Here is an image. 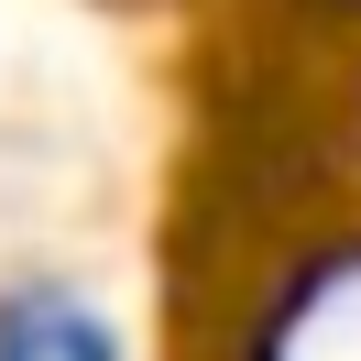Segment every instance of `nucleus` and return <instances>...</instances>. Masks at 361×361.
Wrapping results in <instances>:
<instances>
[{
	"label": "nucleus",
	"mask_w": 361,
	"mask_h": 361,
	"mask_svg": "<svg viewBox=\"0 0 361 361\" xmlns=\"http://www.w3.org/2000/svg\"><path fill=\"white\" fill-rule=\"evenodd\" d=\"M230 361H361V230L295 252L263 285V307L241 317Z\"/></svg>",
	"instance_id": "1"
},
{
	"label": "nucleus",
	"mask_w": 361,
	"mask_h": 361,
	"mask_svg": "<svg viewBox=\"0 0 361 361\" xmlns=\"http://www.w3.org/2000/svg\"><path fill=\"white\" fill-rule=\"evenodd\" d=\"M0 361H121V329L88 285L23 274V285H0Z\"/></svg>",
	"instance_id": "2"
}]
</instances>
